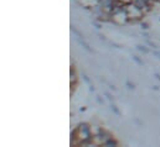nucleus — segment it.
Here are the masks:
<instances>
[{"instance_id":"nucleus-1","label":"nucleus","mask_w":160,"mask_h":147,"mask_svg":"<svg viewBox=\"0 0 160 147\" xmlns=\"http://www.w3.org/2000/svg\"><path fill=\"white\" fill-rule=\"evenodd\" d=\"M122 2H129V1H132V0H119Z\"/></svg>"}]
</instances>
